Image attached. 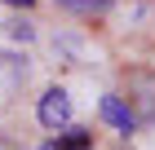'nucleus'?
<instances>
[{"label":"nucleus","mask_w":155,"mask_h":150,"mask_svg":"<svg viewBox=\"0 0 155 150\" xmlns=\"http://www.w3.org/2000/svg\"><path fill=\"white\" fill-rule=\"evenodd\" d=\"M5 31H9L13 40H31V35H36V31H31V22H22V18H13V22H5Z\"/></svg>","instance_id":"39448f33"},{"label":"nucleus","mask_w":155,"mask_h":150,"mask_svg":"<svg viewBox=\"0 0 155 150\" xmlns=\"http://www.w3.org/2000/svg\"><path fill=\"white\" fill-rule=\"evenodd\" d=\"M36 119L45 128H67L71 124V93L67 88H45V97L36 106Z\"/></svg>","instance_id":"f257e3e1"},{"label":"nucleus","mask_w":155,"mask_h":150,"mask_svg":"<svg viewBox=\"0 0 155 150\" xmlns=\"http://www.w3.org/2000/svg\"><path fill=\"white\" fill-rule=\"evenodd\" d=\"M5 5H13V9H31L36 0H5Z\"/></svg>","instance_id":"423d86ee"},{"label":"nucleus","mask_w":155,"mask_h":150,"mask_svg":"<svg viewBox=\"0 0 155 150\" xmlns=\"http://www.w3.org/2000/svg\"><path fill=\"white\" fill-rule=\"evenodd\" d=\"M40 150H93V132H84V128H67V132H58L53 141H45Z\"/></svg>","instance_id":"7ed1b4c3"},{"label":"nucleus","mask_w":155,"mask_h":150,"mask_svg":"<svg viewBox=\"0 0 155 150\" xmlns=\"http://www.w3.org/2000/svg\"><path fill=\"white\" fill-rule=\"evenodd\" d=\"M102 119H107L115 132H124V137H129L133 128H137V115H133V110L120 102V97H102Z\"/></svg>","instance_id":"f03ea898"},{"label":"nucleus","mask_w":155,"mask_h":150,"mask_svg":"<svg viewBox=\"0 0 155 150\" xmlns=\"http://www.w3.org/2000/svg\"><path fill=\"white\" fill-rule=\"evenodd\" d=\"M58 9H67V13H107L111 0H58Z\"/></svg>","instance_id":"20e7f679"}]
</instances>
